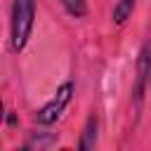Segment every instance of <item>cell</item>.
<instances>
[{"mask_svg": "<svg viewBox=\"0 0 151 151\" xmlns=\"http://www.w3.org/2000/svg\"><path fill=\"white\" fill-rule=\"evenodd\" d=\"M35 24V0H14L9 14V47L12 52H21L33 33Z\"/></svg>", "mask_w": 151, "mask_h": 151, "instance_id": "1", "label": "cell"}, {"mask_svg": "<svg viewBox=\"0 0 151 151\" xmlns=\"http://www.w3.org/2000/svg\"><path fill=\"white\" fill-rule=\"evenodd\" d=\"M73 92H76L73 80L61 83V85L57 87V92L52 94V99L35 111V123H38V125H52V123H57V120L61 118V113L66 111V106L71 104Z\"/></svg>", "mask_w": 151, "mask_h": 151, "instance_id": "2", "label": "cell"}, {"mask_svg": "<svg viewBox=\"0 0 151 151\" xmlns=\"http://www.w3.org/2000/svg\"><path fill=\"white\" fill-rule=\"evenodd\" d=\"M151 85V40H146L137 54V66H134V83H132V101L139 109L144 101V94Z\"/></svg>", "mask_w": 151, "mask_h": 151, "instance_id": "3", "label": "cell"}, {"mask_svg": "<svg viewBox=\"0 0 151 151\" xmlns=\"http://www.w3.org/2000/svg\"><path fill=\"white\" fill-rule=\"evenodd\" d=\"M97 132H99V118H97V113H90L87 120H85V127H83V132H80L78 149H80V151L94 149V144H97Z\"/></svg>", "mask_w": 151, "mask_h": 151, "instance_id": "4", "label": "cell"}, {"mask_svg": "<svg viewBox=\"0 0 151 151\" xmlns=\"http://www.w3.org/2000/svg\"><path fill=\"white\" fill-rule=\"evenodd\" d=\"M134 7H137V0H116V5H113V12H111V19H113V24L123 26V24H125V21L132 17Z\"/></svg>", "mask_w": 151, "mask_h": 151, "instance_id": "5", "label": "cell"}, {"mask_svg": "<svg viewBox=\"0 0 151 151\" xmlns=\"http://www.w3.org/2000/svg\"><path fill=\"white\" fill-rule=\"evenodd\" d=\"M59 2L73 19H83L87 14V0H59Z\"/></svg>", "mask_w": 151, "mask_h": 151, "instance_id": "6", "label": "cell"}, {"mask_svg": "<svg viewBox=\"0 0 151 151\" xmlns=\"http://www.w3.org/2000/svg\"><path fill=\"white\" fill-rule=\"evenodd\" d=\"M52 142H54V137H52V134H45V132H42V134H38V132H35V134H31V139L26 142V146H24V149H33V146H35V149H45V146H50Z\"/></svg>", "mask_w": 151, "mask_h": 151, "instance_id": "7", "label": "cell"}]
</instances>
